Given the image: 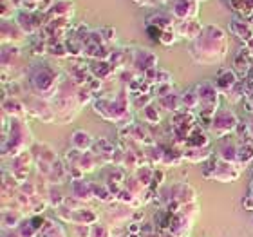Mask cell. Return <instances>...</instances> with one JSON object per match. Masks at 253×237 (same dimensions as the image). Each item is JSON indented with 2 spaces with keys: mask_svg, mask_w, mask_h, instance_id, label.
I'll use <instances>...</instances> for the list:
<instances>
[{
  "mask_svg": "<svg viewBox=\"0 0 253 237\" xmlns=\"http://www.w3.org/2000/svg\"><path fill=\"white\" fill-rule=\"evenodd\" d=\"M228 53V35L221 26L208 24L201 37L190 46V56L201 65H213L224 60Z\"/></svg>",
  "mask_w": 253,
  "mask_h": 237,
  "instance_id": "1",
  "label": "cell"
},
{
  "mask_svg": "<svg viewBox=\"0 0 253 237\" xmlns=\"http://www.w3.org/2000/svg\"><path fill=\"white\" fill-rule=\"evenodd\" d=\"M27 80L33 95L40 96L43 100H53L63 84L62 71L47 62L33 63L27 71Z\"/></svg>",
  "mask_w": 253,
  "mask_h": 237,
  "instance_id": "2",
  "label": "cell"
},
{
  "mask_svg": "<svg viewBox=\"0 0 253 237\" xmlns=\"http://www.w3.org/2000/svg\"><path fill=\"white\" fill-rule=\"evenodd\" d=\"M94 112L100 114L103 120L112 121L118 127H128L132 125V112H130V101H128V89L123 87L120 95L111 100L101 96L94 100Z\"/></svg>",
  "mask_w": 253,
  "mask_h": 237,
  "instance_id": "3",
  "label": "cell"
},
{
  "mask_svg": "<svg viewBox=\"0 0 253 237\" xmlns=\"http://www.w3.org/2000/svg\"><path fill=\"white\" fill-rule=\"evenodd\" d=\"M35 145V138L22 118H9V129L2 136V156L4 158H15L16 154L29 150Z\"/></svg>",
  "mask_w": 253,
  "mask_h": 237,
  "instance_id": "4",
  "label": "cell"
},
{
  "mask_svg": "<svg viewBox=\"0 0 253 237\" xmlns=\"http://www.w3.org/2000/svg\"><path fill=\"white\" fill-rule=\"evenodd\" d=\"M197 96H199V109H197V121L203 129H210L211 120L215 116V112L221 109V93L211 82H201L195 85Z\"/></svg>",
  "mask_w": 253,
  "mask_h": 237,
  "instance_id": "5",
  "label": "cell"
},
{
  "mask_svg": "<svg viewBox=\"0 0 253 237\" xmlns=\"http://www.w3.org/2000/svg\"><path fill=\"white\" fill-rule=\"evenodd\" d=\"M244 169H246L244 165L226 161V159H221L217 156L213 165H211L210 169H206L203 172V176L206 179H211V181H219V183H233V181H237L241 178Z\"/></svg>",
  "mask_w": 253,
  "mask_h": 237,
  "instance_id": "6",
  "label": "cell"
},
{
  "mask_svg": "<svg viewBox=\"0 0 253 237\" xmlns=\"http://www.w3.org/2000/svg\"><path fill=\"white\" fill-rule=\"evenodd\" d=\"M239 125H241V123H239V118L235 116V112L221 107V109L215 112L213 120H211V125H210V129H208V132H210L215 140H222L224 136L233 134V132L237 131Z\"/></svg>",
  "mask_w": 253,
  "mask_h": 237,
  "instance_id": "7",
  "label": "cell"
},
{
  "mask_svg": "<svg viewBox=\"0 0 253 237\" xmlns=\"http://www.w3.org/2000/svg\"><path fill=\"white\" fill-rule=\"evenodd\" d=\"M26 103V109L29 114H33L35 118L38 120H42L43 123H51V121L56 120V111H54L53 107V101L51 100H43L40 96H35L33 95L31 98Z\"/></svg>",
  "mask_w": 253,
  "mask_h": 237,
  "instance_id": "8",
  "label": "cell"
},
{
  "mask_svg": "<svg viewBox=\"0 0 253 237\" xmlns=\"http://www.w3.org/2000/svg\"><path fill=\"white\" fill-rule=\"evenodd\" d=\"M132 71L136 74H145L150 69L158 67V54L145 47H134V58H132Z\"/></svg>",
  "mask_w": 253,
  "mask_h": 237,
  "instance_id": "9",
  "label": "cell"
},
{
  "mask_svg": "<svg viewBox=\"0 0 253 237\" xmlns=\"http://www.w3.org/2000/svg\"><path fill=\"white\" fill-rule=\"evenodd\" d=\"M170 201H175L179 206L185 203H192V201H197V192L192 185L185 183V181H177L170 187Z\"/></svg>",
  "mask_w": 253,
  "mask_h": 237,
  "instance_id": "10",
  "label": "cell"
},
{
  "mask_svg": "<svg viewBox=\"0 0 253 237\" xmlns=\"http://www.w3.org/2000/svg\"><path fill=\"white\" fill-rule=\"evenodd\" d=\"M174 29L179 38H186L190 42H194V40H197L201 37L205 26L197 18H192V20H175Z\"/></svg>",
  "mask_w": 253,
  "mask_h": 237,
  "instance_id": "11",
  "label": "cell"
},
{
  "mask_svg": "<svg viewBox=\"0 0 253 237\" xmlns=\"http://www.w3.org/2000/svg\"><path fill=\"white\" fill-rule=\"evenodd\" d=\"M26 33L22 31L16 20H2V42L4 46H18L26 40Z\"/></svg>",
  "mask_w": 253,
  "mask_h": 237,
  "instance_id": "12",
  "label": "cell"
},
{
  "mask_svg": "<svg viewBox=\"0 0 253 237\" xmlns=\"http://www.w3.org/2000/svg\"><path fill=\"white\" fill-rule=\"evenodd\" d=\"M175 20H192L199 16V2L197 0H175L172 7Z\"/></svg>",
  "mask_w": 253,
  "mask_h": 237,
  "instance_id": "13",
  "label": "cell"
},
{
  "mask_svg": "<svg viewBox=\"0 0 253 237\" xmlns=\"http://www.w3.org/2000/svg\"><path fill=\"white\" fill-rule=\"evenodd\" d=\"M237 84H239V74L235 73V69H221L215 78V87L219 89L221 95H228Z\"/></svg>",
  "mask_w": 253,
  "mask_h": 237,
  "instance_id": "14",
  "label": "cell"
},
{
  "mask_svg": "<svg viewBox=\"0 0 253 237\" xmlns=\"http://www.w3.org/2000/svg\"><path fill=\"white\" fill-rule=\"evenodd\" d=\"M2 109L9 118H22V120H26V114H27V109H26V103L20 101L18 98L15 96H4V100H2Z\"/></svg>",
  "mask_w": 253,
  "mask_h": 237,
  "instance_id": "15",
  "label": "cell"
},
{
  "mask_svg": "<svg viewBox=\"0 0 253 237\" xmlns=\"http://www.w3.org/2000/svg\"><path fill=\"white\" fill-rule=\"evenodd\" d=\"M192 219L186 216H183V214H179V212H175V214H172V219H170V227L169 230L170 232H174L177 237H188L190 232H192Z\"/></svg>",
  "mask_w": 253,
  "mask_h": 237,
  "instance_id": "16",
  "label": "cell"
},
{
  "mask_svg": "<svg viewBox=\"0 0 253 237\" xmlns=\"http://www.w3.org/2000/svg\"><path fill=\"white\" fill-rule=\"evenodd\" d=\"M26 219V212L20 208H5L2 210V230H16Z\"/></svg>",
  "mask_w": 253,
  "mask_h": 237,
  "instance_id": "17",
  "label": "cell"
},
{
  "mask_svg": "<svg viewBox=\"0 0 253 237\" xmlns=\"http://www.w3.org/2000/svg\"><path fill=\"white\" fill-rule=\"evenodd\" d=\"M89 67H90V74H92L94 78L101 80V82H107L112 74L116 73V67H114L109 60H92V62L89 63Z\"/></svg>",
  "mask_w": 253,
  "mask_h": 237,
  "instance_id": "18",
  "label": "cell"
},
{
  "mask_svg": "<svg viewBox=\"0 0 253 237\" xmlns=\"http://www.w3.org/2000/svg\"><path fill=\"white\" fill-rule=\"evenodd\" d=\"M94 142H96V138H92L89 132L82 131V129L74 131L73 136H71V145H73V148L80 150V152H89V150H92Z\"/></svg>",
  "mask_w": 253,
  "mask_h": 237,
  "instance_id": "19",
  "label": "cell"
},
{
  "mask_svg": "<svg viewBox=\"0 0 253 237\" xmlns=\"http://www.w3.org/2000/svg\"><path fill=\"white\" fill-rule=\"evenodd\" d=\"M71 195L78 197L80 201H90L94 197V192H92V183L85 181L84 178L73 179L71 181Z\"/></svg>",
  "mask_w": 253,
  "mask_h": 237,
  "instance_id": "20",
  "label": "cell"
},
{
  "mask_svg": "<svg viewBox=\"0 0 253 237\" xmlns=\"http://www.w3.org/2000/svg\"><path fill=\"white\" fill-rule=\"evenodd\" d=\"M186 148H206L210 147V138L206 134V129H203L201 125H195L194 131L190 132L188 138L185 142Z\"/></svg>",
  "mask_w": 253,
  "mask_h": 237,
  "instance_id": "21",
  "label": "cell"
},
{
  "mask_svg": "<svg viewBox=\"0 0 253 237\" xmlns=\"http://www.w3.org/2000/svg\"><path fill=\"white\" fill-rule=\"evenodd\" d=\"M230 31L237 38L243 40V44H248L253 40V26L252 22H246L243 18H233L230 24Z\"/></svg>",
  "mask_w": 253,
  "mask_h": 237,
  "instance_id": "22",
  "label": "cell"
},
{
  "mask_svg": "<svg viewBox=\"0 0 253 237\" xmlns=\"http://www.w3.org/2000/svg\"><path fill=\"white\" fill-rule=\"evenodd\" d=\"M92 152L96 156H100V159L103 163H111L114 161V154H116V148L107 138H98L94 142V147H92Z\"/></svg>",
  "mask_w": 253,
  "mask_h": 237,
  "instance_id": "23",
  "label": "cell"
},
{
  "mask_svg": "<svg viewBox=\"0 0 253 237\" xmlns=\"http://www.w3.org/2000/svg\"><path fill=\"white\" fill-rule=\"evenodd\" d=\"M65 181H71V174H69V167L63 159H58L53 165V172L49 176L47 183L49 185H62Z\"/></svg>",
  "mask_w": 253,
  "mask_h": 237,
  "instance_id": "24",
  "label": "cell"
},
{
  "mask_svg": "<svg viewBox=\"0 0 253 237\" xmlns=\"http://www.w3.org/2000/svg\"><path fill=\"white\" fill-rule=\"evenodd\" d=\"M158 105L161 107V109H167V111L170 112H181V111H185L183 109V98H181L179 93H170V95L163 96V98H158Z\"/></svg>",
  "mask_w": 253,
  "mask_h": 237,
  "instance_id": "25",
  "label": "cell"
},
{
  "mask_svg": "<svg viewBox=\"0 0 253 237\" xmlns=\"http://www.w3.org/2000/svg\"><path fill=\"white\" fill-rule=\"evenodd\" d=\"M147 26H154L161 29V31H165V29H172L175 26V20L170 15H167V13L156 11V13L147 16Z\"/></svg>",
  "mask_w": 253,
  "mask_h": 237,
  "instance_id": "26",
  "label": "cell"
},
{
  "mask_svg": "<svg viewBox=\"0 0 253 237\" xmlns=\"http://www.w3.org/2000/svg\"><path fill=\"white\" fill-rule=\"evenodd\" d=\"M74 13V4L69 2V0H58L54 2V5L49 9L47 16L53 20V18H69V16Z\"/></svg>",
  "mask_w": 253,
  "mask_h": 237,
  "instance_id": "27",
  "label": "cell"
},
{
  "mask_svg": "<svg viewBox=\"0 0 253 237\" xmlns=\"http://www.w3.org/2000/svg\"><path fill=\"white\" fill-rule=\"evenodd\" d=\"M98 223V214L92 208H78L73 212V221L71 225H96Z\"/></svg>",
  "mask_w": 253,
  "mask_h": 237,
  "instance_id": "28",
  "label": "cell"
},
{
  "mask_svg": "<svg viewBox=\"0 0 253 237\" xmlns=\"http://www.w3.org/2000/svg\"><path fill=\"white\" fill-rule=\"evenodd\" d=\"M211 158V148H185L183 150V159L190 161V163H201V161H206V159Z\"/></svg>",
  "mask_w": 253,
  "mask_h": 237,
  "instance_id": "29",
  "label": "cell"
},
{
  "mask_svg": "<svg viewBox=\"0 0 253 237\" xmlns=\"http://www.w3.org/2000/svg\"><path fill=\"white\" fill-rule=\"evenodd\" d=\"M235 69L243 74L244 78H248V73L252 71V54H250V51L246 47L241 49L237 56H235Z\"/></svg>",
  "mask_w": 253,
  "mask_h": 237,
  "instance_id": "30",
  "label": "cell"
},
{
  "mask_svg": "<svg viewBox=\"0 0 253 237\" xmlns=\"http://www.w3.org/2000/svg\"><path fill=\"white\" fill-rule=\"evenodd\" d=\"M20 58V47L18 46H4V51H2V69L4 73L9 67H13Z\"/></svg>",
  "mask_w": 253,
  "mask_h": 237,
  "instance_id": "31",
  "label": "cell"
},
{
  "mask_svg": "<svg viewBox=\"0 0 253 237\" xmlns=\"http://www.w3.org/2000/svg\"><path fill=\"white\" fill-rule=\"evenodd\" d=\"M35 145H37V148H38L35 159H42V161H47V163H51V165H54L60 159L56 150H54L49 143H35Z\"/></svg>",
  "mask_w": 253,
  "mask_h": 237,
  "instance_id": "32",
  "label": "cell"
},
{
  "mask_svg": "<svg viewBox=\"0 0 253 237\" xmlns=\"http://www.w3.org/2000/svg\"><path fill=\"white\" fill-rule=\"evenodd\" d=\"M101 159L100 156H96L92 150H89V152H82V156H80V161L76 167H80V169L84 170V172H92V170L98 167V163H100Z\"/></svg>",
  "mask_w": 253,
  "mask_h": 237,
  "instance_id": "33",
  "label": "cell"
},
{
  "mask_svg": "<svg viewBox=\"0 0 253 237\" xmlns=\"http://www.w3.org/2000/svg\"><path fill=\"white\" fill-rule=\"evenodd\" d=\"M125 179V169L122 165H112V167H109L105 174V185H123Z\"/></svg>",
  "mask_w": 253,
  "mask_h": 237,
  "instance_id": "34",
  "label": "cell"
},
{
  "mask_svg": "<svg viewBox=\"0 0 253 237\" xmlns=\"http://www.w3.org/2000/svg\"><path fill=\"white\" fill-rule=\"evenodd\" d=\"M38 237H67L63 227L58 221H51V219H45V225H43L42 232Z\"/></svg>",
  "mask_w": 253,
  "mask_h": 237,
  "instance_id": "35",
  "label": "cell"
},
{
  "mask_svg": "<svg viewBox=\"0 0 253 237\" xmlns=\"http://www.w3.org/2000/svg\"><path fill=\"white\" fill-rule=\"evenodd\" d=\"M181 98H183V109H185V111L197 112V109H199V96H197L195 87H192V89H188L186 93H183Z\"/></svg>",
  "mask_w": 253,
  "mask_h": 237,
  "instance_id": "36",
  "label": "cell"
},
{
  "mask_svg": "<svg viewBox=\"0 0 253 237\" xmlns=\"http://www.w3.org/2000/svg\"><path fill=\"white\" fill-rule=\"evenodd\" d=\"M92 192H94V199L101 201V203H111L112 199H116L109 189V185L105 183H92Z\"/></svg>",
  "mask_w": 253,
  "mask_h": 237,
  "instance_id": "37",
  "label": "cell"
},
{
  "mask_svg": "<svg viewBox=\"0 0 253 237\" xmlns=\"http://www.w3.org/2000/svg\"><path fill=\"white\" fill-rule=\"evenodd\" d=\"M65 197L67 195H62V192L58 190V185H49L47 187V192H45V199L51 206L54 208H58L65 203Z\"/></svg>",
  "mask_w": 253,
  "mask_h": 237,
  "instance_id": "38",
  "label": "cell"
},
{
  "mask_svg": "<svg viewBox=\"0 0 253 237\" xmlns=\"http://www.w3.org/2000/svg\"><path fill=\"white\" fill-rule=\"evenodd\" d=\"M154 172H156V169H154L152 165H139L136 169V172H134V176H136L145 187H152Z\"/></svg>",
  "mask_w": 253,
  "mask_h": 237,
  "instance_id": "39",
  "label": "cell"
},
{
  "mask_svg": "<svg viewBox=\"0 0 253 237\" xmlns=\"http://www.w3.org/2000/svg\"><path fill=\"white\" fill-rule=\"evenodd\" d=\"M237 148H239V143H235V142L222 143L221 148H219V158L237 163Z\"/></svg>",
  "mask_w": 253,
  "mask_h": 237,
  "instance_id": "40",
  "label": "cell"
},
{
  "mask_svg": "<svg viewBox=\"0 0 253 237\" xmlns=\"http://www.w3.org/2000/svg\"><path fill=\"white\" fill-rule=\"evenodd\" d=\"M253 161V143H241L239 142L237 148V163L241 165H250Z\"/></svg>",
  "mask_w": 253,
  "mask_h": 237,
  "instance_id": "41",
  "label": "cell"
},
{
  "mask_svg": "<svg viewBox=\"0 0 253 237\" xmlns=\"http://www.w3.org/2000/svg\"><path fill=\"white\" fill-rule=\"evenodd\" d=\"M123 187H125L126 190H130L132 194H136L137 197H141V199H143V195H141V194H145V192H147V189H148V187H145V185H143L141 181H139V179H137L134 174L128 176V178L125 179V183H123Z\"/></svg>",
  "mask_w": 253,
  "mask_h": 237,
  "instance_id": "42",
  "label": "cell"
},
{
  "mask_svg": "<svg viewBox=\"0 0 253 237\" xmlns=\"http://www.w3.org/2000/svg\"><path fill=\"white\" fill-rule=\"evenodd\" d=\"M233 11H237L241 16H253V0H230Z\"/></svg>",
  "mask_w": 253,
  "mask_h": 237,
  "instance_id": "43",
  "label": "cell"
},
{
  "mask_svg": "<svg viewBox=\"0 0 253 237\" xmlns=\"http://www.w3.org/2000/svg\"><path fill=\"white\" fill-rule=\"evenodd\" d=\"M143 116H145V120L148 121V123H152V125H158L159 121H161V114H159V109L156 103H150V105H147L145 109H143Z\"/></svg>",
  "mask_w": 253,
  "mask_h": 237,
  "instance_id": "44",
  "label": "cell"
},
{
  "mask_svg": "<svg viewBox=\"0 0 253 237\" xmlns=\"http://www.w3.org/2000/svg\"><path fill=\"white\" fill-rule=\"evenodd\" d=\"M199 210H201L199 203H197V201H192V203H185V205H181L177 212H179V214H183V216L190 217V219L194 221L195 217L199 216Z\"/></svg>",
  "mask_w": 253,
  "mask_h": 237,
  "instance_id": "45",
  "label": "cell"
},
{
  "mask_svg": "<svg viewBox=\"0 0 253 237\" xmlns=\"http://www.w3.org/2000/svg\"><path fill=\"white\" fill-rule=\"evenodd\" d=\"M177 40H179V37H177L175 29L172 27V29H165V31L161 33L159 44H161V46H165V47H170V46H174V44L177 42Z\"/></svg>",
  "mask_w": 253,
  "mask_h": 237,
  "instance_id": "46",
  "label": "cell"
},
{
  "mask_svg": "<svg viewBox=\"0 0 253 237\" xmlns=\"http://www.w3.org/2000/svg\"><path fill=\"white\" fill-rule=\"evenodd\" d=\"M90 237H112V228L105 223H96V225H92Z\"/></svg>",
  "mask_w": 253,
  "mask_h": 237,
  "instance_id": "47",
  "label": "cell"
},
{
  "mask_svg": "<svg viewBox=\"0 0 253 237\" xmlns=\"http://www.w3.org/2000/svg\"><path fill=\"white\" fill-rule=\"evenodd\" d=\"M136 98L132 100V107L134 109H145L147 105H150L154 101V96L152 95H134Z\"/></svg>",
  "mask_w": 253,
  "mask_h": 237,
  "instance_id": "48",
  "label": "cell"
},
{
  "mask_svg": "<svg viewBox=\"0 0 253 237\" xmlns=\"http://www.w3.org/2000/svg\"><path fill=\"white\" fill-rule=\"evenodd\" d=\"M100 33H101V38H103V42H105L109 47H111L112 44H116L118 37H116V29H114V27H101Z\"/></svg>",
  "mask_w": 253,
  "mask_h": 237,
  "instance_id": "49",
  "label": "cell"
},
{
  "mask_svg": "<svg viewBox=\"0 0 253 237\" xmlns=\"http://www.w3.org/2000/svg\"><path fill=\"white\" fill-rule=\"evenodd\" d=\"M73 208H69L65 203H63L62 206H58L56 208V216H58V219L60 221H63V223H71L73 221Z\"/></svg>",
  "mask_w": 253,
  "mask_h": 237,
  "instance_id": "50",
  "label": "cell"
},
{
  "mask_svg": "<svg viewBox=\"0 0 253 237\" xmlns=\"http://www.w3.org/2000/svg\"><path fill=\"white\" fill-rule=\"evenodd\" d=\"M92 225H73V237H90Z\"/></svg>",
  "mask_w": 253,
  "mask_h": 237,
  "instance_id": "51",
  "label": "cell"
},
{
  "mask_svg": "<svg viewBox=\"0 0 253 237\" xmlns=\"http://www.w3.org/2000/svg\"><path fill=\"white\" fill-rule=\"evenodd\" d=\"M156 85H172V74H170L169 71L158 69V74H156Z\"/></svg>",
  "mask_w": 253,
  "mask_h": 237,
  "instance_id": "52",
  "label": "cell"
},
{
  "mask_svg": "<svg viewBox=\"0 0 253 237\" xmlns=\"http://www.w3.org/2000/svg\"><path fill=\"white\" fill-rule=\"evenodd\" d=\"M37 190H38L37 185H33L31 181H24V183H20V187H18V192L29 195V197H33V195H38Z\"/></svg>",
  "mask_w": 253,
  "mask_h": 237,
  "instance_id": "53",
  "label": "cell"
},
{
  "mask_svg": "<svg viewBox=\"0 0 253 237\" xmlns=\"http://www.w3.org/2000/svg\"><path fill=\"white\" fill-rule=\"evenodd\" d=\"M243 206H244V210H253V183H252V187H250L248 194L244 195Z\"/></svg>",
  "mask_w": 253,
  "mask_h": 237,
  "instance_id": "54",
  "label": "cell"
},
{
  "mask_svg": "<svg viewBox=\"0 0 253 237\" xmlns=\"http://www.w3.org/2000/svg\"><path fill=\"white\" fill-rule=\"evenodd\" d=\"M147 33L150 35V38L152 40H158L159 42V38H161V29H158V27H154V26H147Z\"/></svg>",
  "mask_w": 253,
  "mask_h": 237,
  "instance_id": "55",
  "label": "cell"
},
{
  "mask_svg": "<svg viewBox=\"0 0 253 237\" xmlns=\"http://www.w3.org/2000/svg\"><path fill=\"white\" fill-rule=\"evenodd\" d=\"M163 179H165V172H163V170H156V172H154L152 187H161V185H163Z\"/></svg>",
  "mask_w": 253,
  "mask_h": 237,
  "instance_id": "56",
  "label": "cell"
},
{
  "mask_svg": "<svg viewBox=\"0 0 253 237\" xmlns=\"http://www.w3.org/2000/svg\"><path fill=\"white\" fill-rule=\"evenodd\" d=\"M159 237H177V236H175L174 232H170V230H163Z\"/></svg>",
  "mask_w": 253,
  "mask_h": 237,
  "instance_id": "57",
  "label": "cell"
},
{
  "mask_svg": "<svg viewBox=\"0 0 253 237\" xmlns=\"http://www.w3.org/2000/svg\"><path fill=\"white\" fill-rule=\"evenodd\" d=\"M244 47L248 49L250 54H252V58H253V40H252V42H248V44H244Z\"/></svg>",
  "mask_w": 253,
  "mask_h": 237,
  "instance_id": "58",
  "label": "cell"
},
{
  "mask_svg": "<svg viewBox=\"0 0 253 237\" xmlns=\"http://www.w3.org/2000/svg\"><path fill=\"white\" fill-rule=\"evenodd\" d=\"M126 237H141V234H128Z\"/></svg>",
  "mask_w": 253,
  "mask_h": 237,
  "instance_id": "59",
  "label": "cell"
},
{
  "mask_svg": "<svg viewBox=\"0 0 253 237\" xmlns=\"http://www.w3.org/2000/svg\"><path fill=\"white\" fill-rule=\"evenodd\" d=\"M26 2V0H24ZM27 2H33V4H37L38 5V2H42V0H27Z\"/></svg>",
  "mask_w": 253,
  "mask_h": 237,
  "instance_id": "60",
  "label": "cell"
},
{
  "mask_svg": "<svg viewBox=\"0 0 253 237\" xmlns=\"http://www.w3.org/2000/svg\"><path fill=\"white\" fill-rule=\"evenodd\" d=\"M252 228H253V217H252Z\"/></svg>",
  "mask_w": 253,
  "mask_h": 237,
  "instance_id": "61",
  "label": "cell"
},
{
  "mask_svg": "<svg viewBox=\"0 0 253 237\" xmlns=\"http://www.w3.org/2000/svg\"><path fill=\"white\" fill-rule=\"evenodd\" d=\"M197 2H203V0H197Z\"/></svg>",
  "mask_w": 253,
  "mask_h": 237,
  "instance_id": "62",
  "label": "cell"
},
{
  "mask_svg": "<svg viewBox=\"0 0 253 237\" xmlns=\"http://www.w3.org/2000/svg\"><path fill=\"white\" fill-rule=\"evenodd\" d=\"M252 183H253V181H252Z\"/></svg>",
  "mask_w": 253,
  "mask_h": 237,
  "instance_id": "63",
  "label": "cell"
}]
</instances>
